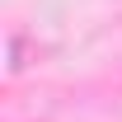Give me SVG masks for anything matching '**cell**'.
<instances>
[{
  "label": "cell",
  "instance_id": "1",
  "mask_svg": "<svg viewBox=\"0 0 122 122\" xmlns=\"http://www.w3.org/2000/svg\"><path fill=\"white\" fill-rule=\"evenodd\" d=\"M33 42H28V38H10V75H19V71H28V66H33Z\"/></svg>",
  "mask_w": 122,
  "mask_h": 122
}]
</instances>
